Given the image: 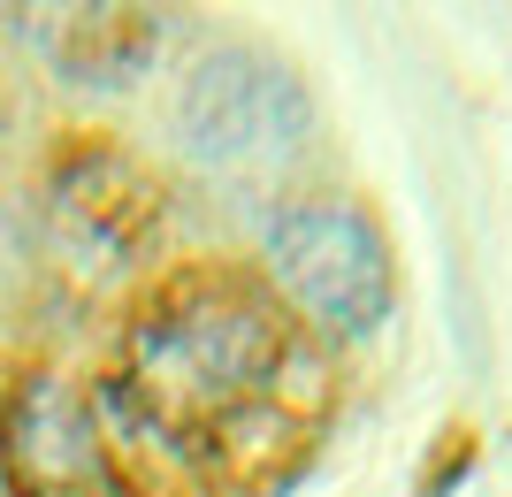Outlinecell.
Instances as JSON below:
<instances>
[{"label":"cell","mask_w":512,"mask_h":497,"mask_svg":"<svg viewBox=\"0 0 512 497\" xmlns=\"http://www.w3.org/2000/svg\"><path fill=\"white\" fill-rule=\"evenodd\" d=\"M299 375L306 352L283 306L222 268H192L138 306L107 375V413L176 467H222L283 436Z\"/></svg>","instance_id":"6da1fadb"},{"label":"cell","mask_w":512,"mask_h":497,"mask_svg":"<svg viewBox=\"0 0 512 497\" xmlns=\"http://www.w3.org/2000/svg\"><path fill=\"white\" fill-rule=\"evenodd\" d=\"M268 276L314 329L329 337H375L390 322L398 276L375 215L352 199H299L268 222Z\"/></svg>","instance_id":"7a4b0ae2"},{"label":"cell","mask_w":512,"mask_h":497,"mask_svg":"<svg viewBox=\"0 0 512 497\" xmlns=\"http://www.w3.org/2000/svg\"><path fill=\"white\" fill-rule=\"evenodd\" d=\"M314 108L306 85L260 46H214L176 85V138L207 169H283L299 161Z\"/></svg>","instance_id":"3957f363"},{"label":"cell","mask_w":512,"mask_h":497,"mask_svg":"<svg viewBox=\"0 0 512 497\" xmlns=\"http://www.w3.org/2000/svg\"><path fill=\"white\" fill-rule=\"evenodd\" d=\"M0 482L8 497H123L100 413L62 375H23L0 406Z\"/></svg>","instance_id":"277c9868"},{"label":"cell","mask_w":512,"mask_h":497,"mask_svg":"<svg viewBox=\"0 0 512 497\" xmlns=\"http://www.w3.org/2000/svg\"><path fill=\"white\" fill-rule=\"evenodd\" d=\"M31 54L69 85H138L169 39V0H16Z\"/></svg>","instance_id":"5b68a950"},{"label":"cell","mask_w":512,"mask_h":497,"mask_svg":"<svg viewBox=\"0 0 512 497\" xmlns=\"http://www.w3.org/2000/svg\"><path fill=\"white\" fill-rule=\"evenodd\" d=\"M54 222H62V238L77 245V253H130V245L146 238L153 222V192L146 176L130 169V161H115V153H77L62 176H54Z\"/></svg>","instance_id":"8992f818"}]
</instances>
